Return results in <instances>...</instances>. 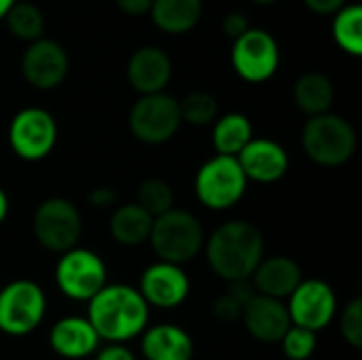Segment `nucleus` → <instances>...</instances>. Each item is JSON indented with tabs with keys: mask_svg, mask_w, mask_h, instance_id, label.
Returning a JSON list of instances; mask_svg holds the SVG:
<instances>
[{
	"mask_svg": "<svg viewBox=\"0 0 362 360\" xmlns=\"http://www.w3.org/2000/svg\"><path fill=\"white\" fill-rule=\"evenodd\" d=\"M210 269L227 280H250L263 261L265 240L257 225L248 221H229L216 227L204 242Z\"/></svg>",
	"mask_w": 362,
	"mask_h": 360,
	"instance_id": "f257e3e1",
	"label": "nucleus"
},
{
	"mask_svg": "<svg viewBox=\"0 0 362 360\" xmlns=\"http://www.w3.org/2000/svg\"><path fill=\"white\" fill-rule=\"evenodd\" d=\"M151 308L138 293L127 284H106L91 301L87 320L100 339L108 344H125L148 329Z\"/></svg>",
	"mask_w": 362,
	"mask_h": 360,
	"instance_id": "f03ea898",
	"label": "nucleus"
},
{
	"mask_svg": "<svg viewBox=\"0 0 362 360\" xmlns=\"http://www.w3.org/2000/svg\"><path fill=\"white\" fill-rule=\"evenodd\" d=\"M148 242L159 261L180 265L189 263L204 248V227L187 210L172 208L170 212L153 219Z\"/></svg>",
	"mask_w": 362,
	"mask_h": 360,
	"instance_id": "7ed1b4c3",
	"label": "nucleus"
},
{
	"mask_svg": "<svg viewBox=\"0 0 362 360\" xmlns=\"http://www.w3.org/2000/svg\"><path fill=\"white\" fill-rule=\"evenodd\" d=\"M301 144L314 163L337 168L352 159L356 151V132L344 117L325 112L310 117L301 134Z\"/></svg>",
	"mask_w": 362,
	"mask_h": 360,
	"instance_id": "20e7f679",
	"label": "nucleus"
},
{
	"mask_svg": "<svg viewBox=\"0 0 362 360\" xmlns=\"http://www.w3.org/2000/svg\"><path fill=\"white\" fill-rule=\"evenodd\" d=\"M248 178L235 157L216 155L195 174V195L210 210H229L246 193Z\"/></svg>",
	"mask_w": 362,
	"mask_h": 360,
	"instance_id": "39448f33",
	"label": "nucleus"
},
{
	"mask_svg": "<svg viewBox=\"0 0 362 360\" xmlns=\"http://www.w3.org/2000/svg\"><path fill=\"white\" fill-rule=\"evenodd\" d=\"M32 231L42 248L64 255L76 248L83 233V219L72 202L64 197H49L34 210Z\"/></svg>",
	"mask_w": 362,
	"mask_h": 360,
	"instance_id": "423d86ee",
	"label": "nucleus"
},
{
	"mask_svg": "<svg viewBox=\"0 0 362 360\" xmlns=\"http://www.w3.org/2000/svg\"><path fill=\"white\" fill-rule=\"evenodd\" d=\"M47 314L45 291L32 280H13L0 291V331L13 337L38 329Z\"/></svg>",
	"mask_w": 362,
	"mask_h": 360,
	"instance_id": "0eeeda50",
	"label": "nucleus"
},
{
	"mask_svg": "<svg viewBox=\"0 0 362 360\" xmlns=\"http://www.w3.org/2000/svg\"><path fill=\"white\" fill-rule=\"evenodd\" d=\"M178 100L168 93L140 95L129 110V129L136 140L144 144H163L180 129Z\"/></svg>",
	"mask_w": 362,
	"mask_h": 360,
	"instance_id": "6e6552de",
	"label": "nucleus"
},
{
	"mask_svg": "<svg viewBox=\"0 0 362 360\" xmlns=\"http://www.w3.org/2000/svg\"><path fill=\"white\" fill-rule=\"evenodd\" d=\"M55 282L72 301H91L108 282L104 261L87 248L64 252L55 265Z\"/></svg>",
	"mask_w": 362,
	"mask_h": 360,
	"instance_id": "1a4fd4ad",
	"label": "nucleus"
},
{
	"mask_svg": "<svg viewBox=\"0 0 362 360\" xmlns=\"http://www.w3.org/2000/svg\"><path fill=\"white\" fill-rule=\"evenodd\" d=\"M8 144L23 161L45 159L57 144V123L45 108H23L8 125Z\"/></svg>",
	"mask_w": 362,
	"mask_h": 360,
	"instance_id": "9d476101",
	"label": "nucleus"
},
{
	"mask_svg": "<svg viewBox=\"0 0 362 360\" xmlns=\"http://www.w3.org/2000/svg\"><path fill=\"white\" fill-rule=\"evenodd\" d=\"M231 64L238 76L246 83H265L280 66V47L269 32L250 28L246 34L233 40Z\"/></svg>",
	"mask_w": 362,
	"mask_h": 360,
	"instance_id": "9b49d317",
	"label": "nucleus"
},
{
	"mask_svg": "<svg viewBox=\"0 0 362 360\" xmlns=\"http://www.w3.org/2000/svg\"><path fill=\"white\" fill-rule=\"evenodd\" d=\"M286 310L295 327L318 333L335 318L337 297L325 280H301V284L288 297Z\"/></svg>",
	"mask_w": 362,
	"mask_h": 360,
	"instance_id": "f8f14e48",
	"label": "nucleus"
},
{
	"mask_svg": "<svg viewBox=\"0 0 362 360\" xmlns=\"http://www.w3.org/2000/svg\"><path fill=\"white\" fill-rule=\"evenodd\" d=\"M68 53L66 49L51 40L38 38L28 45L21 55V74L36 89H55L68 74Z\"/></svg>",
	"mask_w": 362,
	"mask_h": 360,
	"instance_id": "ddd939ff",
	"label": "nucleus"
},
{
	"mask_svg": "<svg viewBox=\"0 0 362 360\" xmlns=\"http://www.w3.org/2000/svg\"><path fill=\"white\" fill-rule=\"evenodd\" d=\"M191 291L189 276L180 265L157 261L148 265L140 278V289L138 293L146 301V306H155L161 310H172L178 308L180 303L187 301Z\"/></svg>",
	"mask_w": 362,
	"mask_h": 360,
	"instance_id": "4468645a",
	"label": "nucleus"
},
{
	"mask_svg": "<svg viewBox=\"0 0 362 360\" xmlns=\"http://www.w3.org/2000/svg\"><path fill=\"white\" fill-rule=\"evenodd\" d=\"M248 180L272 185L288 172V153L269 138H252L235 157Z\"/></svg>",
	"mask_w": 362,
	"mask_h": 360,
	"instance_id": "2eb2a0df",
	"label": "nucleus"
},
{
	"mask_svg": "<svg viewBox=\"0 0 362 360\" xmlns=\"http://www.w3.org/2000/svg\"><path fill=\"white\" fill-rule=\"evenodd\" d=\"M242 320H244L246 331L257 342H263V344L280 342L293 325L286 306L278 299H269L263 295H255L246 303L242 312Z\"/></svg>",
	"mask_w": 362,
	"mask_h": 360,
	"instance_id": "dca6fc26",
	"label": "nucleus"
},
{
	"mask_svg": "<svg viewBox=\"0 0 362 360\" xmlns=\"http://www.w3.org/2000/svg\"><path fill=\"white\" fill-rule=\"evenodd\" d=\"M172 76V62L157 47H140L127 62V81L140 95L161 93Z\"/></svg>",
	"mask_w": 362,
	"mask_h": 360,
	"instance_id": "f3484780",
	"label": "nucleus"
},
{
	"mask_svg": "<svg viewBox=\"0 0 362 360\" xmlns=\"http://www.w3.org/2000/svg\"><path fill=\"white\" fill-rule=\"evenodd\" d=\"M301 280H303L301 267L291 257H267L259 263V267L250 276L257 295L278 301L288 299L293 291L301 284Z\"/></svg>",
	"mask_w": 362,
	"mask_h": 360,
	"instance_id": "a211bd4d",
	"label": "nucleus"
},
{
	"mask_svg": "<svg viewBox=\"0 0 362 360\" xmlns=\"http://www.w3.org/2000/svg\"><path fill=\"white\" fill-rule=\"evenodd\" d=\"M100 337L87 318L66 316L57 320L49 331V346L55 354L68 360L87 359L100 346Z\"/></svg>",
	"mask_w": 362,
	"mask_h": 360,
	"instance_id": "6ab92c4d",
	"label": "nucleus"
},
{
	"mask_svg": "<svg viewBox=\"0 0 362 360\" xmlns=\"http://www.w3.org/2000/svg\"><path fill=\"white\" fill-rule=\"evenodd\" d=\"M193 352L191 335L176 325H157L142 333V354L146 360H191Z\"/></svg>",
	"mask_w": 362,
	"mask_h": 360,
	"instance_id": "aec40b11",
	"label": "nucleus"
},
{
	"mask_svg": "<svg viewBox=\"0 0 362 360\" xmlns=\"http://www.w3.org/2000/svg\"><path fill=\"white\" fill-rule=\"evenodd\" d=\"M204 13L202 0H153L151 17L153 23L168 34H187L191 32Z\"/></svg>",
	"mask_w": 362,
	"mask_h": 360,
	"instance_id": "412c9836",
	"label": "nucleus"
},
{
	"mask_svg": "<svg viewBox=\"0 0 362 360\" xmlns=\"http://www.w3.org/2000/svg\"><path fill=\"white\" fill-rule=\"evenodd\" d=\"M295 104L308 117H318L331 110L335 100V87L331 79L322 72H305L297 79L293 87Z\"/></svg>",
	"mask_w": 362,
	"mask_h": 360,
	"instance_id": "4be33fe9",
	"label": "nucleus"
},
{
	"mask_svg": "<svg viewBox=\"0 0 362 360\" xmlns=\"http://www.w3.org/2000/svg\"><path fill=\"white\" fill-rule=\"evenodd\" d=\"M110 236L121 246H140L148 242L153 229V216L146 214L136 202L115 208L110 216Z\"/></svg>",
	"mask_w": 362,
	"mask_h": 360,
	"instance_id": "5701e85b",
	"label": "nucleus"
},
{
	"mask_svg": "<svg viewBox=\"0 0 362 360\" xmlns=\"http://www.w3.org/2000/svg\"><path fill=\"white\" fill-rule=\"evenodd\" d=\"M250 140H252V125L246 115L227 112L225 117L216 119L212 129V142L218 155L238 157Z\"/></svg>",
	"mask_w": 362,
	"mask_h": 360,
	"instance_id": "b1692460",
	"label": "nucleus"
},
{
	"mask_svg": "<svg viewBox=\"0 0 362 360\" xmlns=\"http://www.w3.org/2000/svg\"><path fill=\"white\" fill-rule=\"evenodd\" d=\"M333 38L346 53L358 57L362 53V6L346 4L333 15Z\"/></svg>",
	"mask_w": 362,
	"mask_h": 360,
	"instance_id": "393cba45",
	"label": "nucleus"
},
{
	"mask_svg": "<svg viewBox=\"0 0 362 360\" xmlns=\"http://www.w3.org/2000/svg\"><path fill=\"white\" fill-rule=\"evenodd\" d=\"M6 28L11 30L13 36L25 42H34L42 38L45 32V15L42 11L32 4V2H15L11 11L6 13Z\"/></svg>",
	"mask_w": 362,
	"mask_h": 360,
	"instance_id": "a878e982",
	"label": "nucleus"
},
{
	"mask_svg": "<svg viewBox=\"0 0 362 360\" xmlns=\"http://www.w3.org/2000/svg\"><path fill=\"white\" fill-rule=\"evenodd\" d=\"M257 295L255 286L250 280H238V282H229V291L225 295H221L214 306H212V314L216 320L221 323H235L242 318V312L246 308V303Z\"/></svg>",
	"mask_w": 362,
	"mask_h": 360,
	"instance_id": "bb28decb",
	"label": "nucleus"
},
{
	"mask_svg": "<svg viewBox=\"0 0 362 360\" xmlns=\"http://www.w3.org/2000/svg\"><path fill=\"white\" fill-rule=\"evenodd\" d=\"M136 204L146 212L151 214L153 219L170 212L174 206V191L172 187L161 180V178H146L140 187H138V193H136Z\"/></svg>",
	"mask_w": 362,
	"mask_h": 360,
	"instance_id": "cd10ccee",
	"label": "nucleus"
},
{
	"mask_svg": "<svg viewBox=\"0 0 362 360\" xmlns=\"http://www.w3.org/2000/svg\"><path fill=\"white\" fill-rule=\"evenodd\" d=\"M182 123H191L197 127L210 125L218 117V102L210 91H191L185 100L178 102Z\"/></svg>",
	"mask_w": 362,
	"mask_h": 360,
	"instance_id": "c85d7f7f",
	"label": "nucleus"
},
{
	"mask_svg": "<svg viewBox=\"0 0 362 360\" xmlns=\"http://www.w3.org/2000/svg\"><path fill=\"white\" fill-rule=\"evenodd\" d=\"M282 352L288 360H308L316 350V333L291 325V329L280 339Z\"/></svg>",
	"mask_w": 362,
	"mask_h": 360,
	"instance_id": "c756f323",
	"label": "nucleus"
},
{
	"mask_svg": "<svg viewBox=\"0 0 362 360\" xmlns=\"http://www.w3.org/2000/svg\"><path fill=\"white\" fill-rule=\"evenodd\" d=\"M339 331L352 348H362V299L356 297L346 306L339 320Z\"/></svg>",
	"mask_w": 362,
	"mask_h": 360,
	"instance_id": "7c9ffc66",
	"label": "nucleus"
},
{
	"mask_svg": "<svg viewBox=\"0 0 362 360\" xmlns=\"http://www.w3.org/2000/svg\"><path fill=\"white\" fill-rule=\"evenodd\" d=\"M250 30V23H248V17L244 15V13H238V11H233V13H227L225 17H223V32L229 36V38H233V40H238L242 34H246Z\"/></svg>",
	"mask_w": 362,
	"mask_h": 360,
	"instance_id": "2f4dec72",
	"label": "nucleus"
},
{
	"mask_svg": "<svg viewBox=\"0 0 362 360\" xmlns=\"http://www.w3.org/2000/svg\"><path fill=\"white\" fill-rule=\"evenodd\" d=\"M87 199H89V204H91L93 208L104 210V208H112V206L117 204L119 195H117V191L110 189V187H98V189H93V191L89 193Z\"/></svg>",
	"mask_w": 362,
	"mask_h": 360,
	"instance_id": "473e14b6",
	"label": "nucleus"
},
{
	"mask_svg": "<svg viewBox=\"0 0 362 360\" xmlns=\"http://www.w3.org/2000/svg\"><path fill=\"white\" fill-rule=\"evenodd\" d=\"M303 4L316 15H335L348 4V0H303Z\"/></svg>",
	"mask_w": 362,
	"mask_h": 360,
	"instance_id": "72a5a7b5",
	"label": "nucleus"
},
{
	"mask_svg": "<svg viewBox=\"0 0 362 360\" xmlns=\"http://www.w3.org/2000/svg\"><path fill=\"white\" fill-rule=\"evenodd\" d=\"M95 360H136V356L125 344H108L95 354Z\"/></svg>",
	"mask_w": 362,
	"mask_h": 360,
	"instance_id": "f704fd0d",
	"label": "nucleus"
},
{
	"mask_svg": "<svg viewBox=\"0 0 362 360\" xmlns=\"http://www.w3.org/2000/svg\"><path fill=\"white\" fill-rule=\"evenodd\" d=\"M117 6H119V11H123L125 15L140 17V15L151 13L153 0H117Z\"/></svg>",
	"mask_w": 362,
	"mask_h": 360,
	"instance_id": "c9c22d12",
	"label": "nucleus"
},
{
	"mask_svg": "<svg viewBox=\"0 0 362 360\" xmlns=\"http://www.w3.org/2000/svg\"><path fill=\"white\" fill-rule=\"evenodd\" d=\"M6 216H8V197H6L4 189L0 187V225L4 223Z\"/></svg>",
	"mask_w": 362,
	"mask_h": 360,
	"instance_id": "e433bc0d",
	"label": "nucleus"
},
{
	"mask_svg": "<svg viewBox=\"0 0 362 360\" xmlns=\"http://www.w3.org/2000/svg\"><path fill=\"white\" fill-rule=\"evenodd\" d=\"M15 2H17V0H0V19L6 17V13L11 11V6H13Z\"/></svg>",
	"mask_w": 362,
	"mask_h": 360,
	"instance_id": "4c0bfd02",
	"label": "nucleus"
},
{
	"mask_svg": "<svg viewBox=\"0 0 362 360\" xmlns=\"http://www.w3.org/2000/svg\"><path fill=\"white\" fill-rule=\"evenodd\" d=\"M252 2H257V4H274L278 0H252Z\"/></svg>",
	"mask_w": 362,
	"mask_h": 360,
	"instance_id": "58836bf2",
	"label": "nucleus"
}]
</instances>
